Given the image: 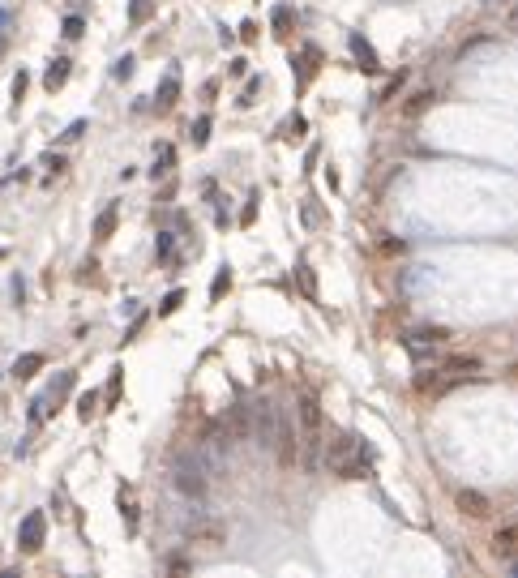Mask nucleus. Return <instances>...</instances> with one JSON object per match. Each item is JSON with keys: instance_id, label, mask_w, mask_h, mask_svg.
Instances as JSON below:
<instances>
[{"instance_id": "obj_34", "label": "nucleus", "mask_w": 518, "mask_h": 578, "mask_svg": "<svg viewBox=\"0 0 518 578\" xmlns=\"http://www.w3.org/2000/svg\"><path fill=\"white\" fill-rule=\"evenodd\" d=\"M82 30H86L82 18H65V39H82Z\"/></svg>"}, {"instance_id": "obj_27", "label": "nucleus", "mask_w": 518, "mask_h": 578, "mask_svg": "<svg viewBox=\"0 0 518 578\" xmlns=\"http://www.w3.org/2000/svg\"><path fill=\"white\" fill-rule=\"evenodd\" d=\"M189 137H193V146H206V142H210V116H197L193 129H189Z\"/></svg>"}, {"instance_id": "obj_42", "label": "nucleus", "mask_w": 518, "mask_h": 578, "mask_svg": "<svg viewBox=\"0 0 518 578\" xmlns=\"http://www.w3.org/2000/svg\"><path fill=\"white\" fill-rule=\"evenodd\" d=\"M244 69H248V61H244V56H236V61H232V69H227V73H232V77H244Z\"/></svg>"}, {"instance_id": "obj_2", "label": "nucleus", "mask_w": 518, "mask_h": 578, "mask_svg": "<svg viewBox=\"0 0 518 578\" xmlns=\"http://www.w3.org/2000/svg\"><path fill=\"white\" fill-rule=\"evenodd\" d=\"M172 484H176L180 497L201 501V497H206V471H201V463H197V458H180V463L172 467Z\"/></svg>"}, {"instance_id": "obj_25", "label": "nucleus", "mask_w": 518, "mask_h": 578, "mask_svg": "<svg viewBox=\"0 0 518 578\" xmlns=\"http://www.w3.org/2000/svg\"><path fill=\"white\" fill-rule=\"evenodd\" d=\"M180 304H184V291H180V287H172V291L159 300V318H172V313H176Z\"/></svg>"}, {"instance_id": "obj_21", "label": "nucleus", "mask_w": 518, "mask_h": 578, "mask_svg": "<svg viewBox=\"0 0 518 578\" xmlns=\"http://www.w3.org/2000/svg\"><path fill=\"white\" fill-rule=\"evenodd\" d=\"M227 291H232V266H219L210 279V300H223Z\"/></svg>"}, {"instance_id": "obj_26", "label": "nucleus", "mask_w": 518, "mask_h": 578, "mask_svg": "<svg viewBox=\"0 0 518 578\" xmlns=\"http://www.w3.org/2000/svg\"><path fill=\"white\" fill-rule=\"evenodd\" d=\"M99 411V394L94 390H86V394H77V415L86 420V425H90V415Z\"/></svg>"}, {"instance_id": "obj_40", "label": "nucleus", "mask_w": 518, "mask_h": 578, "mask_svg": "<svg viewBox=\"0 0 518 578\" xmlns=\"http://www.w3.org/2000/svg\"><path fill=\"white\" fill-rule=\"evenodd\" d=\"M43 168H51V172H61V168H65V159H61V154H43Z\"/></svg>"}, {"instance_id": "obj_24", "label": "nucleus", "mask_w": 518, "mask_h": 578, "mask_svg": "<svg viewBox=\"0 0 518 578\" xmlns=\"http://www.w3.org/2000/svg\"><path fill=\"white\" fill-rule=\"evenodd\" d=\"M433 90H416V94H411V103H407V116H420V112H429L433 108Z\"/></svg>"}, {"instance_id": "obj_38", "label": "nucleus", "mask_w": 518, "mask_h": 578, "mask_svg": "<svg viewBox=\"0 0 518 578\" xmlns=\"http://www.w3.org/2000/svg\"><path fill=\"white\" fill-rule=\"evenodd\" d=\"M141 326H146V313H137V318H133V326L125 330V343H133V339L141 334Z\"/></svg>"}, {"instance_id": "obj_20", "label": "nucleus", "mask_w": 518, "mask_h": 578, "mask_svg": "<svg viewBox=\"0 0 518 578\" xmlns=\"http://www.w3.org/2000/svg\"><path fill=\"white\" fill-rule=\"evenodd\" d=\"M172 168H176V146H159V159H154L150 176H154V180H163V176H172Z\"/></svg>"}, {"instance_id": "obj_1", "label": "nucleus", "mask_w": 518, "mask_h": 578, "mask_svg": "<svg viewBox=\"0 0 518 578\" xmlns=\"http://www.w3.org/2000/svg\"><path fill=\"white\" fill-rule=\"evenodd\" d=\"M296 415H300V441H304L300 458L317 463V454H322V446H326V441H322V398H317L313 390H300Z\"/></svg>"}, {"instance_id": "obj_9", "label": "nucleus", "mask_w": 518, "mask_h": 578, "mask_svg": "<svg viewBox=\"0 0 518 578\" xmlns=\"http://www.w3.org/2000/svg\"><path fill=\"white\" fill-rule=\"evenodd\" d=\"M488 548H493L497 561H514V557H518V518L493 532V544H488Z\"/></svg>"}, {"instance_id": "obj_12", "label": "nucleus", "mask_w": 518, "mask_h": 578, "mask_svg": "<svg viewBox=\"0 0 518 578\" xmlns=\"http://www.w3.org/2000/svg\"><path fill=\"white\" fill-rule=\"evenodd\" d=\"M116 510H120V518H125V527L137 532L141 510H137V493H133V484H120V489H116Z\"/></svg>"}, {"instance_id": "obj_5", "label": "nucleus", "mask_w": 518, "mask_h": 578, "mask_svg": "<svg viewBox=\"0 0 518 578\" xmlns=\"http://www.w3.org/2000/svg\"><path fill=\"white\" fill-rule=\"evenodd\" d=\"M274 407L270 403H248V433L262 441V446H274Z\"/></svg>"}, {"instance_id": "obj_6", "label": "nucleus", "mask_w": 518, "mask_h": 578, "mask_svg": "<svg viewBox=\"0 0 518 578\" xmlns=\"http://www.w3.org/2000/svg\"><path fill=\"white\" fill-rule=\"evenodd\" d=\"M317 69H322V51L317 47H300L296 56H291V73H296V90H308L313 86V77H317Z\"/></svg>"}, {"instance_id": "obj_13", "label": "nucleus", "mask_w": 518, "mask_h": 578, "mask_svg": "<svg viewBox=\"0 0 518 578\" xmlns=\"http://www.w3.org/2000/svg\"><path fill=\"white\" fill-rule=\"evenodd\" d=\"M355 450H360V437H355V433H339V437L326 446V463H330V467H343Z\"/></svg>"}, {"instance_id": "obj_14", "label": "nucleus", "mask_w": 518, "mask_h": 578, "mask_svg": "<svg viewBox=\"0 0 518 578\" xmlns=\"http://www.w3.org/2000/svg\"><path fill=\"white\" fill-rule=\"evenodd\" d=\"M441 373H450V377H480V360L476 356H446Z\"/></svg>"}, {"instance_id": "obj_3", "label": "nucleus", "mask_w": 518, "mask_h": 578, "mask_svg": "<svg viewBox=\"0 0 518 578\" xmlns=\"http://www.w3.org/2000/svg\"><path fill=\"white\" fill-rule=\"evenodd\" d=\"M43 540H47V514H43V510H30V514L22 518V527H18V553H22V557H34V553L43 548Z\"/></svg>"}, {"instance_id": "obj_22", "label": "nucleus", "mask_w": 518, "mask_h": 578, "mask_svg": "<svg viewBox=\"0 0 518 578\" xmlns=\"http://www.w3.org/2000/svg\"><path fill=\"white\" fill-rule=\"evenodd\" d=\"M154 257H159V261H176V236L172 232L154 236Z\"/></svg>"}, {"instance_id": "obj_8", "label": "nucleus", "mask_w": 518, "mask_h": 578, "mask_svg": "<svg viewBox=\"0 0 518 578\" xmlns=\"http://www.w3.org/2000/svg\"><path fill=\"white\" fill-rule=\"evenodd\" d=\"M347 47H351V56H355V69L360 73H381V61H377V51H373V43L365 39V34H347Z\"/></svg>"}, {"instance_id": "obj_15", "label": "nucleus", "mask_w": 518, "mask_h": 578, "mask_svg": "<svg viewBox=\"0 0 518 578\" xmlns=\"http://www.w3.org/2000/svg\"><path fill=\"white\" fill-rule=\"evenodd\" d=\"M116 223H120V206H116V201H108V206L99 210V219H94V240H112Z\"/></svg>"}, {"instance_id": "obj_7", "label": "nucleus", "mask_w": 518, "mask_h": 578, "mask_svg": "<svg viewBox=\"0 0 518 578\" xmlns=\"http://www.w3.org/2000/svg\"><path fill=\"white\" fill-rule=\"evenodd\" d=\"M334 471H339V480H369V476H373V450L360 441V450H355L343 467H334Z\"/></svg>"}, {"instance_id": "obj_33", "label": "nucleus", "mask_w": 518, "mask_h": 578, "mask_svg": "<svg viewBox=\"0 0 518 578\" xmlns=\"http://www.w3.org/2000/svg\"><path fill=\"white\" fill-rule=\"evenodd\" d=\"M146 18H150V0H133V5H129V22L141 26Z\"/></svg>"}, {"instance_id": "obj_17", "label": "nucleus", "mask_w": 518, "mask_h": 578, "mask_svg": "<svg viewBox=\"0 0 518 578\" xmlns=\"http://www.w3.org/2000/svg\"><path fill=\"white\" fill-rule=\"evenodd\" d=\"M176 99H180V73L172 69V73L159 82V94H154V103H159V112H168V108H176Z\"/></svg>"}, {"instance_id": "obj_19", "label": "nucleus", "mask_w": 518, "mask_h": 578, "mask_svg": "<svg viewBox=\"0 0 518 578\" xmlns=\"http://www.w3.org/2000/svg\"><path fill=\"white\" fill-rule=\"evenodd\" d=\"M223 527L219 522H201V527H189V544H219Z\"/></svg>"}, {"instance_id": "obj_28", "label": "nucleus", "mask_w": 518, "mask_h": 578, "mask_svg": "<svg viewBox=\"0 0 518 578\" xmlns=\"http://www.w3.org/2000/svg\"><path fill=\"white\" fill-rule=\"evenodd\" d=\"M120 386H125V369H112V377H108V390H103V394H108V403H112V407L120 403Z\"/></svg>"}, {"instance_id": "obj_30", "label": "nucleus", "mask_w": 518, "mask_h": 578, "mask_svg": "<svg viewBox=\"0 0 518 578\" xmlns=\"http://www.w3.org/2000/svg\"><path fill=\"white\" fill-rule=\"evenodd\" d=\"M26 90H30V73L22 69V73H13V108H22V99H26Z\"/></svg>"}, {"instance_id": "obj_31", "label": "nucleus", "mask_w": 518, "mask_h": 578, "mask_svg": "<svg viewBox=\"0 0 518 578\" xmlns=\"http://www.w3.org/2000/svg\"><path fill=\"white\" fill-rule=\"evenodd\" d=\"M304 129H308V125H304V116H287V120H283V137H287V142L304 137Z\"/></svg>"}, {"instance_id": "obj_39", "label": "nucleus", "mask_w": 518, "mask_h": 578, "mask_svg": "<svg viewBox=\"0 0 518 578\" xmlns=\"http://www.w3.org/2000/svg\"><path fill=\"white\" fill-rule=\"evenodd\" d=\"M82 133H86V120H73V125H69V129H65V142H77V137H82Z\"/></svg>"}, {"instance_id": "obj_23", "label": "nucleus", "mask_w": 518, "mask_h": 578, "mask_svg": "<svg viewBox=\"0 0 518 578\" xmlns=\"http://www.w3.org/2000/svg\"><path fill=\"white\" fill-rule=\"evenodd\" d=\"M296 279H300V291H304L308 300H317V279H313V266H308V261H300V266H296Z\"/></svg>"}, {"instance_id": "obj_35", "label": "nucleus", "mask_w": 518, "mask_h": 578, "mask_svg": "<svg viewBox=\"0 0 518 578\" xmlns=\"http://www.w3.org/2000/svg\"><path fill=\"white\" fill-rule=\"evenodd\" d=\"M112 73H116L120 82H125V77H133V56H120V61L112 65Z\"/></svg>"}, {"instance_id": "obj_16", "label": "nucleus", "mask_w": 518, "mask_h": 578, "mask_svg": "<svg viewBox=\"0 0 518 578\" xmlns=\"http://www.w3.org/2000/svg\"><path fill=\"white\" fill-rule=\"evenodd\" d=\"M43 364H47V360H43L39 351H26V356H18V360H13L9 377H13V382H30V377H34V373L43 369Z\"/></svg>"}, {"instance_id": "obj_37", "label": "nucleus", "mask_w": 518, "mask_h": 578, "mask_svg": "<svg viewBox=\"0 0 518 578\" xmlns=\"http://www.w3.org/2000/svg\"><path fill=\"white\" fill-rule=\"evenodd\" d=\"M257 90H262V77H248V86H244V94H240V103H244V108L257 99Z\"/></svg>"}, {"instance_id": "obj_11", "label": "nucleus", "mask_w": 518, "mask_h": 578, "mask_svg": "<svg viewBox=\"0 0 518 578\" xmlns=\"http://www.w3.org/2000/svg\"><path fill=\"white\" fill-rule=\"evenodd\" d=\"M454 501H458V510L467 514V518H488V514H493V501H488L480 489H462Z\"/></svg>"}, {"instance_id": "obj_29", "label": "nucleus", "mask_w": 518, "mask_h": 578, "mask_svg": "<svg viewBox=\"0 0 518 578\" xmlns=\"http://www.w3.org/2000/svg\"><path fill=\"white\" fill-rule=\"evenodd\" d=\"M270 22H274V34H287V30H291V9H287V5H274Z\"/></svg>"}, {"instance_id": "obj_43", "label": "nucleus", "mask_w": 518, "mask_h": 578, "mask_svg": "<svg viewBox=\"0 0 518 578\" xmlns=\"http://www.w3.org/2000/svg\"><path fill=\"white\" fill-rule=\"evenodd\" d=\"M0 257H5V249H0Z\"/></svg>"}, {"instance_id": "obj_36", "label": "nucleus", "mask_w": 518, "mask_h": 578, "mask_svg": "<svg viewBox=\"0 0 518 578\" xmlns=\"http://www.w3.org/2000/svg\"><path fill=\"white\" fill-rule=\"evenodd\" d=\"M403 82H407V73H398V77H390V82H386V90H381V103H390V99L398 94V86H403Z\"/></svg>"}, {"instance_id": "obj_32", "label": "nucleus", "mask_w": 518, "mask_h": 578, "mask_svg": "<svg viewBox=\"0 0 518 578\" xmlns=\"http://www.w3.org/2000/svg\"><path fill=\"white\" fill-rule=\"evenodd\" d=\"M257 193H248V201H244V210H240V227H253V219H257Z\"/></svg>"}, {"instance_id": "obj_41", "label": "nucleus", "mask_w": 518, "mask_h": 578, "mask_svg": "<svg viewBox=\"0 0 518 578\" xmlns=\"http://www.w3.org/2000/svg\"><path fill=\"white\" fill-rule=\"evenodd\" d=\"M240 39L253 43V39H257V22H244V26H240Z\"/></svg>"}, {"instance_id": "obj_10", "label": "nucleus", "mask_w": 518, "mask_h": 578, "mask_svg": "<svg viewBox=\"0 0 518 578\" xmlns=\"http://www.w3.org/2000/svg\"><path fill=\"white\" fill-rule=\"evenodd\" d=\"M73 382H77V373H61V377H56V386H51L47 394H39V403H43V415L61 411V403L73 394Z\"/></svg>"}, {"instance_id": "obj_4", "label": "nucleus", "mask_w": 518, "mask_h": 578, "mask_svg": "<svg viewBox=\"0 0 518 578\" xmlns=\"http://www.w3.org/2000/svg\"><path fill=\"white\" fill-rule=\"evenodd\" d=\"M274 446H279V463H283V467H296L304 441H300V433H296V420H291V415H279V425H274Z\"/></svg>"}, {"instance_id": "obj_18", "label": "nucleus", "mask_w": 518, "mask_h": 578, "mask_svg": "<svg viewBox=\"0 0 518 578\" xmlns=\"http://www.w3.org/2000/svg\"><path fill=\"white\" fill-rule=\"evenodd\" d=\"M69 65H73L69 56H56V61L47 65V73H43V86H47V90H61V86L69 82Z\"/></svg>"}]
</instances>
